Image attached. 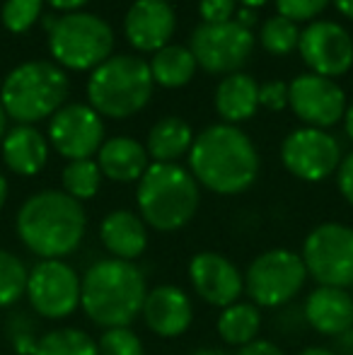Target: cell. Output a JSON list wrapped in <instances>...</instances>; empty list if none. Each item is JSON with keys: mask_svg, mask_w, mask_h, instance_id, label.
Instances as JSON below:
<instances>
[{"mask_svg": "<svg viewBox=\"0 0 353 355\" xmlns=\"http://www.w3.org/2000/svg\"><path fill=\"white\" fill-rule=\"evenodd\" d=\"M85 232V208L61 189L32 193L15 215V234L39 259L71 257L80 249Z\"/></svg>", "mask_w": 353, "mask_h": 355, "instance_id": "1", "label": "cell"}, {"mask_svg": "<svg viewBox=\"0 0 353 355\" xmlns=\"http://www.w3.org/2000/svg\"><path fill=\"white\" fill-rule=\"evenodd\" d=\"M189 172L198 187L218 196H235L257 182L259 153L250 136L237 126L213 123L193 138L189 150Z\"/></svg>", "mask_w": 353, "mask_h": 355, "instance_id": "2", "label": "cell"}, {"mask_svg": "<svg viewBox=\"0 0 353 355\" xmlns=\"http://www.w3.org/2000/svg\"><path fill=\"white\" fill-rule=\"evenodd\" d=\"M148 295L143 271L133 261L99 259L80 276V309L99 329L131 327Z\"/></svg>", "mask_w": 353, "mask_h": 355, "instance_id": "3", "label": "cell"}, {"mask_svg": "<svg viewBox=\"0 0 353 355\" xmlns=\"http://www.w3.org/2000/svg\"><path fill=\"white\" fill-rule=\"evenodd\" d=\"M138 215L157 232H177L196 218L201 189L189 169L177 162H153L136 189Z\"/></svg>", "mask_w": 353, "mask_h": 355, "instance_id": "4", "label": "cell"}, {"mask_svg": "<svg viewBox=\"0 0 353 355\" xmlns=\"http://www.w3.org/2000/svg\"><path fill=\"white\" fill-rule=\"evenodd\" d=\"M68 75L49 61H27L12 68L0 87V104L17 126H34L63 107L68 97Z\"/></svg>", "mask_w": 353, "mask_h": 355, "instance_id": "5", "label": "cell"}, {"mask_svg": "<svg viewBox=\"0 0 353 355\" xmlns=\"http://www.w3.org/2000/svg\"><path fill=\"white\" fill-rule=\"evenodd\" d=\"M155 80L150 63L138 56H112L97 66L87 80L89 107L99 116L128 119L150 102Z\"/></svg>", "mask_w": 353, "mask_h": 355, "instance_id": "6", "label": "cell"}, {"mask_svg": "<svg viewBox=\"0 0 353 355\" xmlns=\"http://www.w3.org/2000/svg\"><path fill=\"white\" fill-rule=\"evenodd\" d=\"M49 49L68 71H94L114 51V32L92 12H66L49 29Z\"/></svg>", "mask_w": 353, "mask_h": 355, "instance_id": "7", "label": "cell"}, {"mask_svg": "<svg viewBox=\"0 0 353 355\" xmlns=\"http://www.w3.org/2000/svg\"><path fill=\"white\" fill-rule=\"evenodd\" d=\"M307 278L300 252L273 247L257 254L245 268V295L259 309H281L295 302Z\"/></svg>", "mask_w": 353, "mask_h": 355, "instance_id": "8", "label": "cell"}, {"mask_svg": "<svg viewBox=\"0 0 353 355\" xmlns=\"http://www.w3.org/2000/svg\"><path fill=\"white\" fill-rule=\"evenodd\" d=\"M300 257L307 276L317 285L353 288V227L344 223H322L307 232Z\"/></svg>", "mask_w": 353, "mask_h": 355, "instance_id": "9", "label": "cell"}, {"mask_svg": "<svg viewBox=\"0 0 353 355\" xmlns=\"http://www.w3.org/2000/svg\"><path fill=\"white\" fill-rule=\"evenodd\" d=\"M24 297L39 319L61 322L80 309V276L66 259H39L29 268Z\"/></svg>", "mask_w": 353, "mask_h": 355, "instance_id": "10", "label": "cell"}, {"mask_svg": "<svg viewBox=\"0 0 353 355\" xmlns=\"http://www.w3.org/2000/svg\"><path fill=\"white\" fill-rule=\"evenodd\" d=\"M191 49L196 66L206 73H237L255 51V34L235 19L221 24H198L191 34Z\"/></svg>", "mask_w": 353, "mask_h": 355, "instance_id": "11", "label": "cell"}, {"mask_svg": "<svg viewBox=\"0 0 353 355\" xmlns=\"http://www.w3.org/2000/svg\"><path fill=\"white\" fill-rule=\"evenodd\" d=\"M341 145L322 128H298L281 145V162L300 182H325L339 169Z\"/></svg>", "mask_w": 353, "mask_h": 355, "instance_id": "12", "label": "cell"}, {"mask_svg": "<svg viewBox=\"0 0 353 355\" xmlns=\"http://www.w3.org/2000/svg\"><path fill=\"white\" fill-rule=\"evenodd\" d=\"M49 143L68 162L92 159L104 143L102 116L89 104H63L49 123Z\"/></svg>", "mask_w": 353, "mask_h": 355, "instance_id": "13", "label": "cell"}, {"mask_svg": "<svg viewBox=\"0 0 353 355\" xmlns=\"http://www.w3.org/2000/svg\"><path fill=\"white\" fill-rule=\"evenodd\" d=\"M191 290L211 307H230L245 295V271L221 252H198L187 266Z\"/></svg>", "mask_w": 353, "mask_h": 355, "instance_id": "14", "label": "cell"}, {"mask_svg": "<svg viewBox=\"0 0 353 355\" xmlns=\"http://www.w3.org/2000/svg\"><path fill=\"white\" fill-rule=\"evenodd\" d=\"M300 56L305 66L322 78H339L353 66V39L341 24L315 19L300 32Z\"/></svg>", "mask_w": 353, "mask_h": 355, "instance_id": "15", "label": "cell"}, {"mask_svg": "<svg viewBox=\"0 0 353 355\" xmlns=\"http://www.w3.org/2000/svg\"><path fill=\"white\" fill-rule=\"evenodd\" d=\"M288 107L310 128H329L346 114V94L334 80L315 73L298 75L288 85Z\"/></svg>", "mask_w": 353, "mask_h": 355, "instance_id": "16", "label": "cell"}, {"mask_svg": "<svg viewBox=\"0 0 353 355\" xmlns=\"http://www.w3.org/2000/svg\"><path fill=\"white\" fill-rule=\"evenodd\" d=\"M141 317L157 338H179L193 324V300L184 288L162 283L148 288Z\"/></svg>", "mask_w": 353, "mask_h": 355, "instance_id": "17", "label": "cell"}, {"mask_svg": "<svg viewBox=\"0 0 353 355\" xmlns=\"http://www.w3.org/2000/svg\"><path fill=\"white\" fill-rule=\"evenodd\" d=\"M177 27L175 10L167 0H136L123 17V34L136 51L155 53L170 44Z\"/></svg>", "mask_w": 353, "mask_h": 355, "instance_id": "18", "label": "cell"}, {"mask_svg": "<svg viewBox=\"0 0 353 355\" xmlns=\"http://www.w3.org/2000/svg\"><path fill=\"white\" fill-rule=\"evenodd\" d=\"M302 317L307 329L334 341L353 327V295L344 288L317 285L302 300Z\"/></svg>", "mask_w": 353, "mask_h": 355, "instance_id": "19", "label": "cell"}, {"mask_svg": "<svg viewBox=\"0 0 353 355\" xmlns=\"http://www.w3.org/2000/svg\"><path fill=\"white\" fill-rule=\"evenodd\" d=\"M99 239L112 259L136 263V259L146 254L150 234L141 215L126 208H117L104 215V220L99 223Z\"/></svg>", "mask_w": 353, "mask_h": 355, "instance_id": "20", "label": "cell"}, {"mask_svg": "<svg viewBox=\"0 0 353 355\" xmlns=\"http://www.w3.org/2000/svg\"><path fill=\"white\" fill-rule=\"evenodd\" d=\"M97 164L102 177L117 184H133L141 182L146 169L150 167V157H148L146 145L128 136H117L102 143L97 153Z\"/></svg>", "mask_w": 353, "mask_h": 355, "instance_id": "21", "label": "cell"}, {"mask_svg": "<svg viewBox=\"0 0 353 355\" xmlns=\"http://www.w3.org/2000/svg\"><path fill=\"white\" fill-rule=\"evenodd\" d=\"M3 162L17 177H34L49 162V141L34 126H15L3 138Z\"/></svg>", "mask_w": 353, "mask_h": 355, "instance_id": "22", "label": "cell"}, {"mask_svg": "<svg viewBox=\"0 0 353 355\" xmlns=\"http://www.w3.org/2000/svg\"><path fill=\"white\" fill-rule=\"evenodd\" d=\"M213 104L218 116L230 126L247 121L259 109V85L247 73H230L218 85Z\"/></svg>", "mask_w": 353, "mask_h": 355, "instance_id": "23", "label": "cell"}, {"mask_svg": "<svg viewBox=\"0 0 353 355\" xmlns=\"http://www.w3.org/2000/svg\"><path fill=\"white\" fill-rule=\"evenodd\" d=\"M191 145H193L191 126L179 116H165L150 128L146 150L153 162L172 164L182 155H189Z\"/></svg>", "mask_w": 353, "mask_h": 355, "instance_id": "24", "label": "cell"}, {"mask_svg": "<svg viewBox=\"0 0 353 355\" xmlns=\"http://www.w3.org/2000/svg\"><path fill=\"white\" fill-rule=\"evenodd\" d=\"M216 331L223 343L232 348H242L247 343L257 341L261 331V309L255 302H235L230 307H223L218 314Z\"/></svg>", "mask_w": 353, "mask_h": 355, "instance_id": "25", "label": "cell"}, {"mask_svg": "<svg viewBox=\"0 0 353 355\" xmlns=\"http://www.w3.org/2000/svg\"><path fill=\"white\" fill-rule=\"evenodd\" d=\"M150 73L160 87L177 89L184 87L196 73V58H193L191 49L177 46V44H167L165 49L153 53Z\"/></svg>", "mask_w": 353, "mask_h": 355, "instance_id": "26", "label": "cell"}, {"mask_svg": "<svg viewBox=\"0 0 353 355\" xmlns=\"http://www.w3.org/2000/svg\"><path fill=\"white\" fill-rule=\"evenodd\" d=\"M3 334L15 355H34L44 334L39 331V317L29 307H12L3 322Z\"/></svg>", "mask_w": 353, "mask_h": 355, "instance_id": "27", "label": "cell"}, {"mask_svg": "<svg viewBox=\"0 0 353 355\" xmlns=\"http://www.w3.org/2000/svg\"><path fill=\"white\" fill-rule=\"evenodd\" d=\"M34 355H99L97 338L78 327L44 331Z\"/></svg>", "mask_w": 353, "mask_h": 355, "instance_id": "28", "label": "cell"}, {"mask_svg": "<svg viewBox=\"0 0 353 355\" xmlns=\"http://www.w3.org/2000/svg\"><path fill=\"white\" fill-rule=\"evenodd\" d=\"M61 191H66L76 201H89L99 193L102 187V172L97 159H73L63 167L61 174Z\"/></svg>", "mask_w": 353, "mask_h": 355, "instance_id": "29", "label": "cell"}, {"mask_svg": "<svg viewBox=\"0 0 353 355\" xmlns=\"http://www.w3.org/2000/svg\"><path fill=\"white\" fill-rule=\"evenodd\" d=\"M29 268L10 249H0V309H12L27 293Z\"/></svg>", "mask_w": 353, "mask_h": 355, "instance_id": "30", "label": "cell"}, {"mask_svg": "<svg viewBox=\"0 0 353 355\" xmlns=\"http://www.w3.org/2000/svg\"><path fill=\"white\" fill-rule=\"evenodd\" d=\"M259 39H261V46L268 53H273V56H288L298 46V42H300V29L291 19L281 17V15H273V17H268L261 24Z\"/></svg>", "mask_w": 353, "mask_h": 355, "instance_id": "31", "label": "cell"}, {"mask_svg": "<svg viewBox=\"0 0 353 355\" xmlns=\"http://www.w3.org/2000/svg\"><path fill=\"white\" fill-rule=\"evenodd\" d=\"M44 10V0H5L3 24L8 32L24 34L39 22Z\"/></svg>", "mask_w": 353, "mask_h": 355, "instance_id": "32", "label": "cell"}, {"mask_svg": "<svg viewBox=\"0 0 353 355\" xmlns=\"http://www.w3.org/2000/svg\"><path fill=\"white\" fill-rule=\"evenodd\" d=\"M99 355H146L141 336L131 327L104 329L97 338Z\"/></svg>", "mask_w": 353, "mask_h": 355, "instance_id": "33", "label": "cell"}, {"mask_svg": "<svg viewBox=\"0 0 353 355\" xmlns=\"http://www.w3.org/2000/svg\"><path fill=\"white\" fill-rule=\"evenodd\" d=\"M332 0H276V10L281 17L291 22H315L317 15H322L329 8Z\"/></svg>", "mask_w": 353, "mask_h": 355, "instance_id": "34", "label": "cell"}, {"mask_svg": "<svg viewBox=\"0 0 353 355\" xmlns=\"http://www.w3.org/2000/svg\"><path fill=\"white\" fill-rule=\"evenodd\" d=\"M235 3L237 0H201L198 3V12H201L206 24H221L235 19Z\"/></svg>", "mask_w": 353, "mask_h": 355, "instance_id": "35", "label": "cell"}, {"mask_svg": "<svg viewBox=\"0 0 353 355\" xmlns=\"http://www.w3.org/2000/svg\"><path fill=\"white\" fill-rule=\"evenodd\" d=\"M288 85L281 80H273V83L259 85V107H266L271 112H281L288 107Z\"/></svg>", "mask_w": 353, "mask_h": 355, "instance_id": "36", "label": "cell"}, {"mask_svg": "<svg viewBox=\"0 0 353 355\" xmlns=\"http://www.w3.org/2000/svg\"><path fill=\"white\" fill-rule=\"evenodd\" d=\"M336 184H339V193L344 196V201L353 208V150L341 159L336 169Z\"/></svg>", "mask_w": 353, "mask_h": 355, "instance_id": "37", "label": "cell"}, {"mask_svg": "<svg viewBox=\"0 0 353 355\" xmlns=\"http://www.w3.org/2000/svg\"><path fill=\"white\" fill-rule=\"evenodd\" d=\"M278 329H281L283 334H293V331H300V329H305V317H302V304L300 307H295V304H288V307H281V314H278L276 319Z\"/></svg>", "mask_w": 353, "mask_h": 355, "instance_id": "38", "label": "cell"}, {"mask_svg": "<svg viewBox=\"0 0 353 355\" xmlns=\"http://www.w3.org/2000/svg\"><path fill=\"white\" fill-rule=\"evenodd\" d=\"M235 355H286L281 346H276L273 341H268V338H257V341L247 343V346L237 348Z\"/></svg>", "mask_w": 353, "mask_h": 355, "instance_id": "39", "label": "cell"}, {"mask_svg": "<svg viewBox=\"0 0 353 355\" xmlns=\"http://www.w3.org/2000/svg\"><path fill=\"white\" fill-rule=\"evenodd\" d=\"M336 355H353V327L349 331H344L341 336L334 338V348H332Z\"/></svg>", "mask_w": 353, "mask_h": 355, "instance_id": "40", "label": "cell"}, {"mask_svg": "<svg viewBox=\"0 0 353 355\" xmlns=\"http://www.w3.org/2000/svg\"><path fill=\"white\" fill-rule=\"evenodd\" d=\"M44 3H49L53 10H63V12H78V10L87 3V0H44Z\"/></svg>", "mask_w": 353, "mask_h": 355, "instance_id": "41", "label": "cell"}, {"mask_svg": "<svg viewBox=\"0 0 353 355\" xmlns=\"http://www.w3.org/2000/svg\"><path fill=\"white\" fill-rule=\"evenodd\" d=\"M235 22L237 24H242L245 29H255V24H257V15H255V10H250V8H242V10H237L235 12Z\"/></svg>", "mask_w": 353, "mask_h": 355, "instance_id": "42", "label": "cell"}, {"mask_svg": "<svg viewBox=\"0 0 353 355\" xmlns=\"http://www.w3.org/2000/svg\"><path fill=\"white\" fill-rule=\"evenodd\" d=\"M298 355H336V353L327 346H307V348H302Z\"/></svg>", "mask_w": 353, "mask_h": 355, "instance_id": "43", "label": "cell"}, {"mask_svg": "<svg viewBox=\"0 0 353 355\" xmlns=\"http://www.w3.org/2000/svg\"><path fill=\"white\" fill-rule=\"evenodd\" d=\"M344 131L349 136V141L353 143V104L346 107V114H344Z\"/></svg>", "mask_w": 353, "mask_h": 355, "instance_id": "44", "label": "cell"}, {"mask_svg": "<svg viewBox=\"0 0 353 355\" xmlns=\"http://www.w3.org/2000/svg\"><path fill=\"white\" fill-rule=\"evenodd\" d=\"M334 5L344 17L353 19V0H334Z\"/></svg>", "mask_w": 353, "mask_h": 355, "instance_id": "45", "label": "cell"}, {"mask_svg": "<svg viewBox=\"0 0 353 355\" xmlns=\"http://www.w3.org/2000/svg\"><path fill=\"white\" fill-rule=\"evenodd\" d=\"M189 355H230V353H225L223 348H213V346H203V348H193Z\"/></svg>", "mask_w": 353, "mask_h": 355, "instance_id": "46", "label": "cell"}, {"mask_svg": "<svg viewBox=\"0 0 353 355\" xmlns=\"http://www.w3.org/2000/svg\"><path fill=\"white\" fill-rule=\"evenodd\" d=\"M8 193H10L8 179H5V174L0 172V211H3V206L8 203Z\"/></svg>", "mask_w": 353, "mask_h": 355, "instance_id": "47", "label": "cell"}, {"mask_svg": "<svg viewBox=\"0 0 353 355\" xmlns=\"http://www.w3.org/2000/svg\"><path fill=\"white\" fill-rule=\"evenodd\" d=\"M5 133H8V114H5L3 104H0V143H3Z\"/></svg>", "mask_w": 353, "mask_h": 355, "instance_id": "48", "label": "cell"}, {"mask_svg": "<svg viewBox=\"0 0 353 355\" xmlns=\"http://www.w3.org/2000/svg\"><path fill=\"white\" fill-rule=\"evenodd\" d=\"M237 3L242 5V8H250V10H257L261 8V5H266L268 0H237Z\"/></svg>", "mask_w": 353, "mask_h": 355, "instance_id": "49", "label": "cell"}, {"mask_svg": "<svg viewBox=\"0 0 353 355\" xmlns=\"http://www.w3.org/2000/svg\"><path fill=\"white\" fill-rule=\"evenodd\" d=\"M351 295H353V288H351Z\"/></svg>", "mask_w": 353, "mask_h": 355, "instance_id": "50", "label": "cell"}]
</instances>
